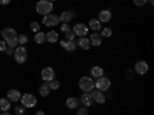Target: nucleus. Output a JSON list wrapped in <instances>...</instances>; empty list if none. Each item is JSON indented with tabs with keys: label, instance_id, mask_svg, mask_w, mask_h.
<instances>
[{
	"label": "nucleus",
	"instance_id": "nucleus-1",
	"mask_svg": "<svg viewBox=\"0 0 154 115\" xmlns=\"http://www.w3.org/2000/svg\"><path fill=\"white\" fill-rule=\"evenodd\" d=\"M2 40H5V43L11 48H16L17 43V31L14 28H5L2 29Z\"/></svg>",
	"mask_w": 154,
	"mask_h": 115
},
{
	"label": "nucleus",
	"instance_id": "nucleus-2",
	"mask_svg": "<svg viewBox=\"0 0 154 115\" xmlns=\"http://www.w3.org/2000/svg\"><path fill=\"white\" fill-rule=\"evenodd\" d=\"M53 9H54V5L51 2H48V0H38L35 3V11H37V14H40V16L51 14Z\"/></svg>",
	"mask_w": 154,
	"mask_h": 115
},
{
	"label": "nucleus",
	"instance_id": "nucleus-3",
	"mask_svg": "<svg viewBox=\"0 0 154 115\" xmlns=\"http://www.w3.org/2000/svg\"><path fill=\"white\" fill-rule=\"evenodd\" d=\"M79 87L82 92H91L94 89V78H91L89 75H83L79 78Z\"/></svg>",
	"mask_w": 154,
	"mask_h": 115
},
{
	"label": "nucleus",
	"instance_id": "nucleus-4",
	"mask_svg": "<svg viewBox=\"0 0 154 115\" xmlns=\"http://www.w3.org/2000/svg\"><path fill=\"white\" fill-rule=\"evenodd\" d=\"M94 87L97 89V91H102V92H105V91H108V89L111 87V80L108 78V77L102 75L100 78L94 80Z\"/></svg>",
	"mask_w": 154,
	"mask_h": 115
},
{
	"label": "nucleus",
	"instance_id": "nucleus-5",
	"mask_svg": "<svg viewBox=\"0 0 154 115\" xmlns=\"http://www.w3.org/2000/svg\"><path fill=\"white\" fill-rule=\"evenodd\" d=\"M26 57H28V51L25 46H16L14 49V58L19 65H23L25 61H26Z\"/></svg>",
	"mask_w": 154,
	"mask_h": 115
},
{
	"label": "nucleus",
	"instance_id": "nucleus-6",
	"mask_svg": "<svg viewBox=\"0 0 154 115\" xmlns=\"http://www.w3.org/2000/svg\"><path fill=\"white\" fill-rule=\"evenodd\" d=\"M20 101H22V106L26 108V109L35 108V105H37V98H35V95H32V94H23V95L20 97Z\"/></svg>",
	"mask_w": 154,
	"mask_h": 115
},
{
	"label": "nucleus",
	"instance_id": "nucleus-7",
	"mask_svg": "<svg viewBox=\"0 0 154 115\" xmlns=\"http://www.w3.org/2000/svg\"><path fill=\"white\" fill-rule=\"evenodd\" d=\"M71 29H72L75 37H86L88 32H89V28L86 26V25H83V23H75Z\"/></svg>",
	"mask_w": 154,
	"mask_h": 115
},
{
	"label": "nucleus",
	"instance_id": "nucleus-8",
	"mask_svg": "<svg viewBox=\"0 0 154 115\" xmlns=\"http://www.w3.org/2000/svg\"><path fill=\"white\" fill-rule=\"evenodd\" d=\"M40 77H42V80H43L45 83H48V81H51V80H54V78H56V71L51 68V66H46V68L42 69Z\"/></svg>",
	"mask_w": 154,
	"mask_h": 115
},
{
	"label": "nucleus",
	"instance_id": "nucleus-9",
	"mask_svg": "<svg viewBox=\"0 0 154 115\" xmlns=\"http://www.w3.org/2000/svg\"><path fill=\"white\" fill-rule=\"evenodd\" d=\"M42 23L45 25V26H49V28L57 26V25L60 23L59 22V16H56V14H46V16H43Z\"/></svg>",
	"mask_w": 154,
	"mask_h": 115
},
{
	"label": "nucleus",
	"instance_id": "nucleus-10",
	"mask_svg": "<svg viewBox=\"0 0 154 115\" xmlns=\"http://www.w3.org/2000/svg\"><path fill=\"white\" fill-rule=\"evenodd\" d=\"M148 63L146 61H143V60H139L136 65H134V72L137 74V75H145L146 72H148Z\"/></svg>",
	"mask_w": 154,
	"mask_h": 115
},
{
	"label": "nucleus",
	"instance_id": "nucleus-11",
	"mask_svg": "<svg viewBox=\"0 0 154 115\" xmlns=\"http://www.w3.org/2000/svg\"><path fill=\"white\" fill-rule=\"evenodd\" d=\"M91 97H93V100H94V103H97V105H103L105 101H106V95H105V92H102V91H91Z\"/></svg>",
	"mask_w": 154,
	"mask_h": 115
},
{
	"label": "nucleus",
	"instance_id": "nucleus-12",
	"mask_svg": "<svg viewBox=\"0 0 154 115\" xmlns=\"http://www.w3.org/2000/svg\"><path fill=\"white\" fill-rule=\"evenodd\" d=\"M79 101H80L85 108H91V106L94 105V100H93V97H91V92H82Z\"/></svg>",
	"mask_w": 154,
	"mask_h": 115
},
{
	"label": "nucleus",
	"instance_id": "nucleus-13",
	"mask_svg": "<svg viewBox=\"0 0 154 115\" xmlns=\"http://www.w3.org/2000/svg\"><path fill=\"white\" fill-rule=\"evenodd\" d=\"M111 19H112V14H111V11L109 9H102V11H99V16H97V20L103 25V23H108V22H111Z\"/></svg>",
	"mask_w": 154,
	"mask_h": 115
},
{
	"label": "nucleus",
	"instance_id": "nucleus-14",
	"mask_svg": "<svg viewBox=\"0 0 154 115\" xmlns=\"http://www.w3.org/2000/svg\"><path fill=\"white\" fill-rule=\"evenodd\" d=\"M74 17H75V12H72V11H63V12L59 14V22L60 23H69Z\"/></svg>",
	"mask_w": 154,
	"mask_h": 115
},
{
	"label": "nucleus",
	"instance_id": "nucleus-15",
	"mask_svg": "<svg viewBox=\"0 0 154 115\" xmlns=\"http://www.w3.org/2000/svg\"><path fill=\"white\" fill-rule=\"evenodd\" d=\"M59 45L65 49V51H68V52H74V51L77 49V43H75V40H72V42H68V40H60L59 42Z\"/></svg>",
	"mask_w": 154,
	"mask_h": 115
},
{
	"label": "nucleus",
	"instance_id": "nucleus-16",
	"mask_svg": "<svg viewBox=\"0 0 154 115\" xmlns=\"http://www.w3.org/2000/svg\"><path fill=\"white\" fill-rule=\"evenodd\" d=\"M65 105H66V108H68L69 111H75L77 108H79L80 101H79V98H77V97H69V98H66Z\"/></svg>",
	"mask_w": 154,
	"mask_h": 115
},
{
	"label": "nucleus",
	"instance_id": "nucleus-17",
	"mask_svg": "<svg viewBox=\"0 0 154 115\" xmlns=\"http://www.w3.org/2000/svg\"><path fill=\"white\" fill-rule=\"evenodd\" d=\"M75 43H77V48H80L83 51H88L89 48H91V42H89L88 37H79V40H77Z\"/></svg>",
	"mask_w": 154,
	"mask_h": 115
},
{
	"label": "nucleus",
	"instance_id": "nucleus-18",
	"mask_svg": "<svg viewBox=\"0 0 154 115\" xmlns=\"http://www.w3.org/2000/svg\"><path fill=\"white\" fill-rule=\"evenodd\" d=\"M103 74H105V71H103V68H102V66H93L91 71H89V77H91V78H94V80L100 78Z\"/></svg>",
	"mask_w": 154,
	"mask_h": 115
},
{
	"label": "nucleus",
	"instance_id": "nucleus-19",
	"mask_svg": "<svg viewBox=\"0 0 154 115\" xmlns=\"http://www.w3.org/2000/svg\"><path fill=\"white\" fill-rule=\"evenodd\" d=\"M20 97H22V94L17 91V89H9L6 98L11 101V103H17V101H20Z\"/></svg>",
	"mask_w": 154,
	"mask_h": 115
},
{
	"label": "nucleus",
	"instance_id": "nucleus-20",
	"mask_svg": "<svg viewBox=\"0 0 154 115\" xmlns=\"http://www.w3.org/2000/svg\"><path fill=\"white\" fill-rule=\"evenodd\" d=\"M86 26H88L89 29H91L93 32H100V29H102V23H100L97 19H91V20L88 22Z\"/></svg>",
	"mask_w": 154,
	"mask_h": 115
},
{
	"label": "nucleus",
	"instance_id": "nucleus-21",
	"mask_svg": "<svg viewBox=\"0 0 154 115\" xmlns=\"http://www.w3.org/2000/svg\"><path fill=\"white\" fill-rule=\"evenodd\" d=\"M89 42H91V46H100L102 45V35L99 32H93L91 37H89Z\"/></svg>",
	"mask_w": 154,
	"mask_h": 115
},
{
	"label": "nucleus",
	"instance_id": "nucleus-22",
	"mask_svg": "<svg viewBox=\"0 0 154 115\" xmlns=\"http://www.w3.org/2000/svg\"><path fill=\"white\" fill-rule=\"evenodd\" d=\"M46 34V42L48 43H57L59 42V32L57 31H49V32H45Z\"/></svg>",
	"mask_w": 154,
	"mask_h": 115
},
{
	"label": "nucleus",
	"instance_id": "nucleus-23",
	"mask_svg": "<svg viewBox=\"0 0 154 115\" xmlns=\"http://www.w3.org/2000/svg\"><path fill=\"white\" fill-rule=\"evenodd\" d=\"M11 108V101L8 98H0V112H8Z\"/></svg>",
	"mask_w": 154,
	"mask_h": 115
},
{
	"label": "nucleus",
	"instance_id": "nucleus-24",
	"mask_svg": "<svg viewBox=\"0 0 154 115\" xmlns=\"http://www.w3.org/2000/svg\"><path fill=\"white\" fill-rule=\"evenodd\" d=\"M34 42L37 43V45H43L45 42H46V34L45 32H35V35H34Z\"/></svg>",
	"mask_w": 154,
	"mask_h": 115
},
{
	"label": "nucleus",
	"instance_id": "nucleus-25",
	"mask_svg": "<svg viewBox=\"0 0 154 115\" xmlns=\"http://www.w3.org/2000/svg\"><path fill=\"white\" fill-rule=\"evenodd\" d=\"M49 86H48V83H42L40 84V87H38V94H40L42 97H48L49 95Z\"/></svg>",
	"mask_w": 154,
	"mask_h": 115
},
{
	"label": "nucleus",
	"instance_id": "nucleus-26",
	"mask_svg": "<svg viewBox=\"0 0 154 115\" xmlns=\"http://www.w3.org/2000/svg\"><path fill=\"white\" fill-rule=\"evenodd\" d=\"M28 40H29V38H28L26 34H19V35H17V43H19L20 46H25V45L28 43Z\"/></svg>",
	"mask_w": 154,
	"mask_h": 115
},
{
	"label": "nucleus",
	"instance_id": "nucleus-27",
	"mask_svg": "<svg viewBox=\"0 0 154 115\" xmlns=\"http://www.w3.org/2000/svg\"><path fill=\"white\" fill-rule=\"evenodd\" d=\"M99 34H100L102 37H106V38H108V37H111V35H112V29H111L109 26H106V28H102Z\"/></svg>",
	"mask_w": 154,
	"mask_h": 115
},
{
	"label": "nucleus",
	"instance_id": "nucleus-28",
	"mask_svg": "<svg viewBox=\"0 0 154 115\" xmlns=\"http://www.w3.org/2000/svg\"><path fill=\"white\" fill-rule=\"evenodd\" d=\"M48 86H49V89H53V91H56V89H59V87H60V81L54 78V80L48 81Z\"/></svg>",
	"mask_w": 154,
	"mask_h": 115
},
{
	"label": "nucleus",
	"instance_id": "nucleus-29",
	"mask_svg": "<svg viewBox=\"0 0 154 115\" xmlns=\"http://www.w3.org/2000/svg\"><path fill=\"white\" fill-rule=\"evenodd\" d=\"M29 29L32 31V32H38V31H40V23H38V22H31L29 23Z\"/></svg>",
	"mask_w": 154,
	"mask_h": 115
},
{
	"label": "nucleus",
	"instance_id": "nucleus-30",
	"mask_svg": "<svg viewBox=\"0 0 154 115\" xmlns=\"http://www.w3.org/2000/svg\"><path fill=\"white\" fill-rule=\"evenodd\" d=\"M134 77H136V72H134L133 69H128V71L125 72V78H126L128 81H131V80L134 78Z\"/></svg>",
	"mask_w": 154,
	"mask_h": 115
},
{
	"label": "nucleus",
	"instance_id": "nucleus-31",
	"mask_svg": "<svg viewBox=\"0 0 154 115\" xmlns=\"http://www.w3.org/2000/svg\"><path fill=\"white\" fill-rule=\"evenodd\" d=\"M71 31V26H69V23H62V26H60V32L62 34H66Z\"/></svg>",
	"mask_w": 154,
	"mask_h": 115
},
{
	"label": "nucleus",
	"instance_id": "nucleus-32",
	"mask_svg": "<svg viewBox=\"0 0 154 115\" xmlns=\"http://www.w3.org/2000/svg\"><path fill=\"white\" fill-rule=\"evenodd\" d=\"M25 112H26V108H23V106L14 108V114H16V115H25Z\"/></svg>",
	"mask_w": 154,
	"mask_h": 115
},
{
	"label": "nucleus",
	"instance_id": "nucleus-33",
	"mask_svg": "<svg viewBox=\"0 0 154 115\" xmlns=\"http://www.w3.org/2000/svg\"><path fill=\"white\" fill-rule=\"evenodd\" d=\"M65 40H68V42H72V40H75V35H74L72 29H71L69 32H66V34H65Z\"/></svg>",
	"mask_w": 154,
	"mask_h": 115
},
{
	"label": "nucleus",
	"instance_id": "nucleus-34",
	"mask_svg": "<svg viewBox=\"0 0 154 115\" xmlns=\"http://www.w3.org/2000/svg\"><path fill=\"white\" fill-rule=\"evenodd\" d=\"M75 111H77V115H88V108H85V106L83 108H77Z\"/></svg>",
	"mask_w": 154,
	"mask_h": 115
},
{
	"label": "nucleus",
	"instance_id": "nucleus-35",
	"mask_svg": "<svg viewBox=\"0 0 154 115\" xmlns=\"http://www.w3.org/2000/svg\"><path fill=\"white\" fill-rule=\"evenodd\" d=\"M14 49H16V48L6 46V49H5V54H6V55H14Z\"/></svg>",
	"mask_w": 154,
	"mask_h": 115
},
{
	"label": "nucleus",
	"instance_id": "nucleus-36",
	"mask_svg": "<svg viewBox=\"0 0 154 115\" xmlns=\"http://www.w3.org/2000/svg\"><path fill=\"white\" fill-rule=\"evenodd\" d=\"M136 6H145L146 5V0H133Z\"/></svg>",
	"mask_w": 154,
	"mask_h": 115
},
{
	"label": "nucleus",
	"instance_id": "nucleus-37",
	"mask_svg": "<svg viewBox=\"0 0 154 115\" xmlns=\"http://www.w3.org/2000/svg\"><path fill=\"white\" fill-rule=\"evenodd\" d=\"M6 43H5V40H0V52H5V49H6Z\"/></svg>",
	"mask_w": 154,
	"mask_h": 115
},
{
	"label": "nucleus",
	"instance_id": "nucleus-38",
	"mask_svg": "<svg viewBox=\"0 0 154 115\" xmlns=\"http://www.w3.org/2000/svg\"><path fill=\"white\" fill-rule=\"evenodd\" d=\"M11 3V0H0V5L5 6V5H9Z\"/></svg>",
	"mask_w": 154,
	"mask_h": 115
},
{
	"label": "nucleus",
	"instance_id": "nucleus-39",
	"mask_svg": "<svg viewBox=\"0 0 154 115\" xmlns=\"http://www.w3.org/2000/svg\"><path fill=\"white\" fill-rule=\"evenodd\" d=\"M35 115H45V112H43V111H37Z\"/></svg>",
	"mask_w": 154,
	"mask_h": 115
},
{
	"label": "nucleus",
	"instance_id": "nucleus-40",
	"mask_svg": "<svg viewBox=\"0 0 154 115\" xmlns=\"http://www.w3.org/2000/svg\"><path fill=\"white\" fill-rule=\"evenodd\" d=\"M0 115H11V114H9V111H8V112H0Z\"/></svg>",
	"mask_w": 154,
	"mask_h": 115
},
{
	"label": "nucleus",
	"instance_id": "nucleus-41",
	"mask_svg": "<svg viewBox=\"0 0 154 115\" xmlns=\"http://www.w3.org/2000/svg\"><path fill=\"white\" fill-rule=\"evenodd\" d=\"M146 3H149V5H154V0H146Z\"/></svg>",
	"mask_w": 154,
	"mask_h": 115
},
{
	"label": "nucleus",
	"instance_id": "nucleus-42",
	"mask_svg": "<svg viewBox=\"0 0 154 115\" xmlns=\"http://www.w3.org/2000/svg\"><path fill=\"white\" fill-rule=\"evenodd\" d=\"M48 2H51V3H53V2H56V0H48Z\"/></svg>",
	"mask_w": 154,
	"mask_h": 115
}]
</instances>
